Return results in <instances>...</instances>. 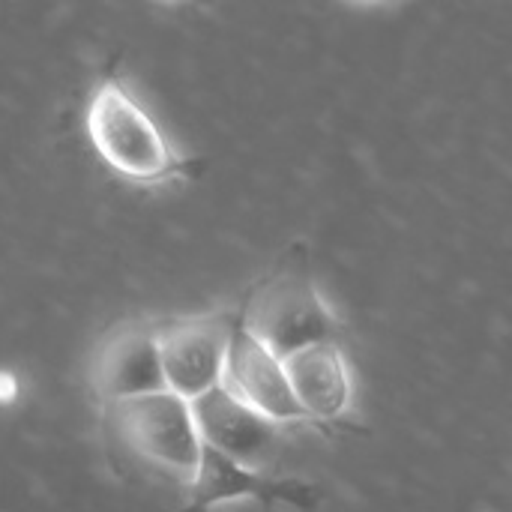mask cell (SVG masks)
Returning a JSON list of instances; mask_svg holds the SVG:
<instances>
[{
	"instance_id": "cell-2",
	"label": "cell",
	"mask_w": 512,
	"mask_h": 512,
	"mask_svg": "<svg viewBox=\"0 0 512 512\" xmlns=\"http://www.w3.org/2000/svg\"><path fill=\"white\" fill-rule=\"evenodd\" d=\"M87 135L108 168L138 183L165 180L183 165L156 120L114 78L102 81L90 96Z\"/></svg>"
},
{
	"instance_id": "cell-3",
	"label": "cell",
	"mask_w": 512,
	"mask_h": 512,
	"mask_svg": "<svg viewBox=\"0 0 512 512\" xmlns=\"http://www.w3.org/2000/svg\"><path fill=\"white\" fill-rule=\"evenodd\" d=\"M108 408H111L117 435L135 456L171 474H180L192 483L201 465V453H204L192 402L180 399L171 390H162V393L117 402Z\"/></svg>"
},
{
	"instance_id": "cell-9",
	"label": "cell",
	"mask_w": 512,
	"mask_h": 512,
	"mask_svg": "<svg viewBox=\"0 0 512 512\" xmlns=\"http://www.w3.org/2000/svg\"><path fill=\"white\" fill-rule=\"evenodd\" d=\"M285 372L297 405L315 426L339 420L351 405V372L339 342L312 345L285 360Z\"/></svg>"
},
{
	"instance_id": "cell-4",
	"label": "cell",
	"mask_w": 512,
	"mask_h": 512,
	"mask_svg": "<svg viewBox=\"0 0 512 512\" xmlns=\"http://www.w3.org/2000/svg\"><path fill=\"white\" fill-rule=\"evenodd\" d=\"M237 321L225 315L180 318L156 327L165 384L186 402H198L225 384V363Z\"/></svg>"
},
{
	"instance_id": "cell-6",
	"label": "cell",
	"mask_w": 512,
	"mask_h": 512,
	"mask_svg": "<svg viewBox=\"0 0 512 512\" xmlns=\"http://www.w3.org/2000/svg\"><path fill=\"white\" fill-rule=\"evenodd\" d=\"M225 387L243 399L249 408L261 411L279 426L309 423L297 396L291 390L285 360L276 357L264 342H258L249 330H243L240 318L231 336L228 363H225Z\"/></svg>"
},
{
	"instance_id": "cell-8",
	"label": "cell",
	"mask_w": 512,
	"mask_h": 512,
	"mask_svg": "<svg viewBox=\"0 0 512 512\" xmlns=\"http://www.w3.org/2000/svg\"><path fill=\"white\" fill-rule=\"evenodd\" d=\"M96 390L108 405L168 390L156 327H123L99 351L93 366Z\"/></svg>"
},
{
	"instance_id": "cell-7",
	"label": "cell",
	"mask_w": 512,
	"mask_h": 512,
	"mask_svg": "<svg viewBox=\"0 0 512 512\" xmlns=\"http://www.w3.org/2000/svg\"><path fill=\"white\" fill-rule=\"evenodd\" d=\"M252 498L261 504H288L300 510H312L321 501V492L300 480H273L261 471L237 465L234 459L204 447L201 465L189 483L186 512H207L225 501Z\"/></svg>"
},
{
	"instance_id": "cell-5",
	"label": "cell",
	"mask_w": 512,
	"mask_h": 512,
	"mask_svg": "<svg viewBox=\"0 0 512 512\" xmlns=\"http://www.w3.org/2000/svg\"><path fill=\"white\" fill-rule=\"evenodd\" d=\"M195 423L201 432L204 447L234 459L237 465H246L252 471H261L264 462L279 450L282 429L261 411L249 408L243 399H237L225 384L213 393L192 402Z\"/></svg>"
},
{
	"instance_id": "cell-1",
	"label": "cell",
	"mask_w": 512,
	"mask_h": 512,
	"mask_svg": "<svg viewBox=\"0 0 512 512\" xmlns=\"http://www.w3.org/2000/svg\"><path fill=\"white\" fill-rule=\"evenodd\" d=\"M240 324L282 360L312 345L339 342V321L321 300L303 249H294L249 294Z\"/></svg>"
}]
</instances>
